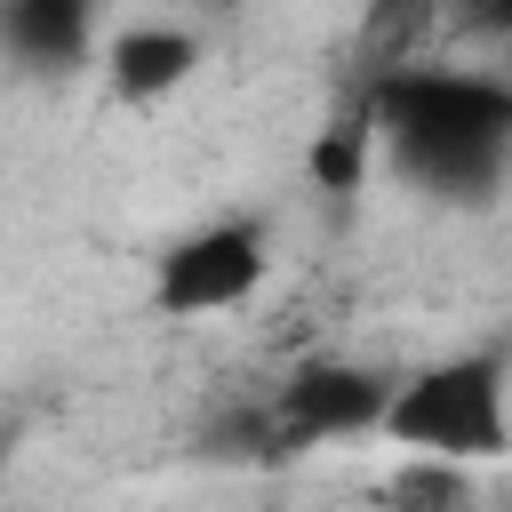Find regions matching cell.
I'll use <instances>...</instances> for the list:
<instances>
[{"instance_id":"cell-1","label":"cell","mask_w":512,"mask_h":512,"mask_svg":"<svg viewBox=\"0 0 512 512\" xmlns=\"http://www.w3.org/2000/svg\"><path fill=\"white\" fill-rule=\"evenodd\" d=\"M368 104H376L384 160L440 200H480L512 160V80L496 72L400 64L368 80Z\"/></svg>"},{"instance_id":"cell-2","label":"cell","mask_w":512,"mask_h":512,"mask_svg":"<svg viewBox=\"0 0 512 512\" xmlns=\"http://www.w3.org/2000/svg\"><path fill=\"white\" fill-rule=\"evenodd\" d=\"M376 440L400 448V456H440V464L512 456V352L472 344V352H448V360H424V368L392 376Z\"/></svg>"},{"instance_id":"cell-3","label":"cell","mask_w":512,"mask_h":512,"mask_svg":"<svg viewBox=\"0 0 512 512\" xmlns=\"http://www.w3.org/2000/svg\"><path fill=\"white\" fill-rule=\"evenodd\" d=\"M272 272V232L256 216H216L200 232H184L176 248H160L152 264V312L160 320H208V312H232L264 288Z\"/></svg>"},{"instance_id":"cell-4","label":"cell","mask_w":512,"mask_h":512,"mask_svg":"<svg viewBox=\"0 0 512 512\" xmlns=\"http://www.w3.org/2000/svg\"><path fill=\"white\" fill-rule=\"evenodd\" d=\"M384 400H392V376H384V368L304 360L264 408H272L280 456H296V448H328V440H376V432H384Z\"/></svg>"},{"instance_id":"cell-5","label":"cell","mask_w":512,"mask_h":512,"mask_svg":"<svg viewBox=\"0 0 512 512\" xmlns=\"http://www.w3.org/2000/svg\"><path fill=\"white\" fill-rule=\"evenodd\" d=\"M96 40V0H0V56L16 72H72Z\"/></svg>"},{"instance_id":"cell-6","label":"cell","mask_w":512,"mask_h":512,"mask_svg":"<svg viewBox=\"0 0 512 512\" xmlns=\"http://www.w3.org/2000/svg\"><path fill=\"white\" fill-rule=\"evenodd\" d=\"M200 64V32L192 24H128L112 48H104V80L120 104H160L192 80Z\"/></svg>"},{"instance_id":"cell-7","label":"cell","mask_w":512,"mask_h":512,"mask_svg":"<svg viewBox=\"0 0 512 512\" xmlns=\"http://www.w3.org/2000/svg\"><path fill=\"white\" fill-rule=\"evenodd\" d=\"M376 152H384V136H376V104H368V88L344 104V112H328V128L312 136V152H304V168H312V184L320 192H336V200H352L360 184H368V168H376Z\"/></svg>"},{"instance_id":"cell-8","label":"cell","mask_w":512,"mask_h":512,"mask_svg":"<svg viewBox=\"0 0 512 512\" xmlns=\"http://www.w3.org/2000/svg\"><path fill=\"white\" fill-rule=\"evenodd\" d=\"M392 504L400 512H464L472 488H464V464H440V456H408L392 472Z\"/></svg>"},{"instance_id":"cell-9","label":"cell","mask_w":512,"mask_h":512,"mask_svg":"<svg viewBox=\"0 0 512 512\" xmlns=\"http://www.w3.org/2000/svg\"><path fill=\"white\" fill-rule=\"evenodd\" d=\"M456 16H464L480 40H504V48H512V0H464Z\"/></svg>"}]
</instances>
